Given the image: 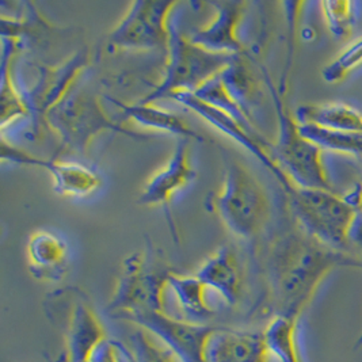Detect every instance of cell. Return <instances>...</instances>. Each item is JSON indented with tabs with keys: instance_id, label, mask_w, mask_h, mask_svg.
Segmentation results:
<instances>
[{
	"instance_id": "1",
	"label": "cell",
	"mask_w": 362,
	"mask_h": 362,
	"mask_svg": "<svg viewBox=\"0 0 362 362\" xmlns=\"http://www.w3.org/2000/svg\"><path fill=\"white\" fill-rule=\"evenodd\" d=\"M337 267L362 269V261L316 242L305 232L282 238L267 264L273 316L300 319L322 281Z\"/></svg>"
},
{
	"instance_id": "2",
	"label": "cell",
	"mask_w": 362,
	"mask_h": 362,
	"mask_svg": "<svg viewBox=\"0 0 362 362\" xmlns=\"http://www.w3.org/2000/svg\"><path fill=\"white\" fill-rule=\"evenodd\" d=\"M223 181L209 198V208L235 236L255 239L270 218V199L246 165L223 151Z\"/></svg>"
},
{
	"instance_id": "3",
	"label": "cell",
	"mask_w": 362,
	"mask_h": 362,
	"mask_svg": "<svg viewBox=\"0 0 362 362\" xmlns=\"http://www.w3.org/2000/svg\"><path fill=\"white\" fill-rule=\"evenodd\" d=\"M173 273L160 254L147 243L144 250L124 259L107 313L119 319L133 313H165V291Z\"/></svg>"
},
{
	"instance_id": "4",
	"label": "cell",
	"mask_w": 362,
	"mask_h": 362,
	"mask_svg": "<svg viewBox=\"0 0 362 362\" xmlns=\"http://www.w3.org/2000/svg\"><path fill=\"white\" fill-rule=\"evenodd\" d=\"M264 82L270 91L277 115V139L272 144V156L288 180L298 187L329 190V173L323 160V149L305 139L296 118L284 103V95L272 82L269 72L262 68Z\"/></svg>"
},
{
	"instance_id": "5",
	"label": "cell",
	"mask_w": 362,
	"mask_h": 362,
	"mask_svg": "<svg viewBox=\"0 0 362 362\" xmlns=\"http://www.w3.org/2000/svg\"><path fill=\"white\" fill-rule=\"evenodd\" d=\"M44 122L57 134L64 148L79 155H84L103 132L122 133L139 140L148 139L141 133L128 131L118 121L112 119L98 95L84 86H76L66 98L50 109Z\"/></svg>"
},
{
	"instance_id": "6",
	"label": "cell",
	"mask_w": 362,
	"mask_h": 362,
	"mask_svg": "<svg viewBox=\"0 0 362 362\" xmlns=\"http://www.w3.org/2000/svg\"><path fill=\"white\" fill-rule=\"evenodd\" d=\"M167 62L162 81L151 90L140 103H156L177 94H194L205 83L216 78L230 66L236 56L217 54L194 45L187 34L182 33L171 22Z\"/></svg>"
},
{
	"instance_id": "7",
	"label": "cell",
	"mask_w": 362,
	"mask_h": 362,
	"mask_svg": "<svg viewBox=\"0 0 362 362\" xmlns=\"http://www.w3.org/2000/svg\"><path fill=\"white\" fill-rule=\"evenodd\" d=\"M285 193L298 226L316 242L338 251L349 246L347 232L356 211L329 190L291 185Z\"/></svg>"
},
{
	"instance_id": "8",
	"label": "cell",
	"mask_w": 362,
	"mask_h": 362,
	"mask_svg": "<svg viewBox=\"0 0 362 362\" xmlns=\"http://www.w3.org/2000/svg\"><path fill=\"white\" fill-rule=\"evenodd\" d=\"M54 320L62 325L66 337V362H88L94 350L105 341V327L90 304L87 296L79 289H63L49 303Z\"/></svg>"
},
{
	"instance_id": "9",
	"label": "cell",
	"mask_w": 362,
	"mask_h": 362,
	"mask_svg": "<svg viewBox=\"0 0 362 362\" xmlns=\"http://www.w3.org/2000/svg\"><path fill=\"white\" fill-rule=\"evenodd\" d=\"M178 1L137 0L117 22L109 42L117 49L167 50L171 33V16Z\"/></svg>"
},
{
	"instance_id": "10",
	"label": "cell",
	"mask_w": 362,
	"mask_h": 362,
	"mask_svg": "<svg viewBox=\"0 0 362 362\" xmlns=\"http://www.w3.org/2000/svg\"><path fill=\"white\" fill-rule=\"evenodd\" d=\"M139 329L148 331L167 347L180 362H205L208 338L217 326L193 323L173 317L165 313H140L122 317Z\"/></svg>"
},
{
	"instance_id": "11",
	"label": "cell",
	"mask_w": 362,
	"mask_h": 362,
	"mask_svg": "<svg viewBox=\"0 0 362 362\" xmlns=\"http://www.w3.org/2000/svg\"><path fill=\"white\" fill-rule=\"evenodd\" d=\"M90 64V53L83 49L74 53L66 62L54 66H37V78L29 90L22 91L29 105L30 115L37 127L40 119H45L50 109L76 87L79 76Z\"/></svg>"
},
{
	"instance_id": "12",
	"label": "cell",
	"mask_w": 362,
	"mask_h": 362,
	"mask_svg": "<svg viewBox=\"0 0 362 362\" xmlns=\"http://www.w3.org/2000/svg\"><path fill=\"white\" fill-rule=\"evenodd\" d=\"M171 99L177 100L182 106H185L199 118H202L212 128L230 137L233 141L240 144L243 148L247 149L248 152H251L276 177V180L280 182L284 192L292 185V182L288 180L285 173L281 170L280 165L273 159L272 144L266 141L262 136H259V133L248 129L232 115L199 100L193 94H177L171 97Z\"/></svg>"
},
{
	"instance_id": "13",
	"label": "cell",
	"mask_w": 362,
	"mask_h": 362,
	"mask_svg": "<svg viewBox=\"0 0 362 362\" xmlns=\"http://www.w3.org/2000/svg\"><path fill=\"white\" fill-rule=\"evenodd\" d=\"M1 160L47 170L53 180V190L62 197H88L94 194L102 185L100 175L90 165L76 162H60L56 159H42L28 151L8 144L4 139H1Z\"/></svg>"
},
{
	"instance_id": "14",
	"label": "cell",
	"mask_w": 362,
	"mask_h": 362,
	"mask_svg": "<svg viewBox=\"0 0 362 362\" xmlns=\"http://www.w3.org/2000/svg\"><path fill=\"white\" fill-rule=\"evenodd\" d=\"M196 178L197 171L190 158V140L178 139L168 160L146 182L137 204L143 206L167 205Z\"/></svg>"
},
{
	"instance_id": "15",
	"label": "cell",
	"mask_w": 362,
	"mask_h": 362,
	"mask_svg": "<svg viewBox=\"0 0 362 362\" xmlns=\"http://www.w3.org/2000/svg\"><path fill=\"white\" fill-rule=\"evenodd\" d=\"M214 18L202 28L187 33L189 40L202 49L227 54L240 56L245 48L239 38V25L245 14L246 3L243 1H212Z\"/></svg>"
},
{
	"instance_id": "16",
	"label": "cell",
	"mask_w": 362,
	"mask_h": 362,
	"mask_svg": "<svg viewBox=\"0 0 362 362\" xmlns=\"http://www.w3.org/2000/svg\"><path fill=\"white\" fill-rule=\"evenodd\" d=\"M264 331L216 327L205 347V362H269Z\"/></svg>"
},
{
	"instance_id": "17",
	"label": "cell",
	"mask_w": 362,
	"mask_h": 362,
	"mask_svg": "<svg viewBox=\"0 0 362 362\" xmlns=\"http://www.w3.org/2000/svg\"><path fill=\"white\" fill-rule=\"evenodd\" d=\"M196 277L208 289H214L227 305L235 307L240 303L245 288L243 269L235 248L223 245L198 267Z\"/></svg>"
},
{
	"instance_id": "18",
	"label": "cell",
	"mask_w": 362,
	"mask_h": 362,
	"mask_svg": "<svg viewBox=\"0 0 362 362\" xmlns=\"http://www.w3.org/2000/svg\"><path fill=\"white\" fill-rule=\"evenodd\" d=\"M26 257L34 279L50 282L64 279L69 264V248L57 233L47 230L33 232L28 239Z\"/></svg>"
},
{
	"instance_id": "19",
	"label": "cell",
	"mask_w": 362,
	"mask_h": 362,
	"mask_svg": "<svg viewBox=\"0 0 362 362\" xmlns=\"http://www.w3.org/2000/svg\"><path fill=\"white\" fill-rule=\"evenodd\" d=\"M118 109H121L122 117L131 119L141 128L173 134L178 139L204 141V137L198 134L182 115L158 107L155 103H124L118 99L110 98Z\"/></svg>"
},
{
	"instance_id": "20",
	"label": "cell",
	"mask_w": 362,
	"mask_h": 362,
	"mask_svg": "<svg viewBox=\"0 0 362 362\" xmlns=\"http://www.w3.org/2000/svg\"><path fill=\"white\" fill-rule=\"evenodd\" d=\"M298 125H315L335 132H362V115L345 103H307L295 113Z\"/></svg>"
},
{
	"instance_id": "21",
	"label": "cell",
	"mask_w": 362,
	"mask_h": 362,
	"mask_svg": "<svg viewBox=\"0 0 362 362\" xmlns=\"http://www.w3.org/2000/svg\"><path fill=\"white\" fill-rule=\"evenodd\" d=\"M17 49L18 41L11 38H3L0 83V127L3 132L7 127L13 125L26 115H30V109L22 90L13 81L11 68Z\"/></svg>"
},
{
	"instance_id": "22",
	"label": "cell",
	"mask_w": 362,
	"mask_h": 362,
	"mask_svg": "<svg viewBox=\"0 0 362 362\" xmlns=\"http://www.w3.org/2000/svg\"><path fill=\"white\" fill-rule=\"evenodd\" d=\"M168 288L174 292L175 300L181 308L182 313L187 316L189 322L201 323L214 317V310L206 300V285L194 276H181L173 273Z\"/></svg>"
},
{
	"instance_id": "23",
	"label": "cell",
	"mask_w": 362,
	"mask_h": 362,
	"mask_svg": "<svg viewBox=\"0 0 362 362\" xmlns=\"http://www.w3.org/2000/svg\"><path fill=\"white\" fill-rule=\"evenodd\" d=\"M218 76L232 99L254 122L252 110L258 98V83L240 56H236Z\"/></svg>"
},
{
	"instance_id": "24",
	"label": "cell",
	"mask_w": 362,
	"mask_h": 362,
	"mask_svg": "<svg viewBox=\"0 0 362 362\" xmlns=\"http://www.w3.org/2000/svg\"><path fill=\"white\" fill-rule=\"evenodd\" d=\"M297 322L295 317L279 315L264 329L269 353L280 362H303L297 345Z\"/></svg>"
},
{
	"instance_id": "25",
	"label": "cell",
	"mask_w": 362,
	"mask_h": 362,
	"mask_svg": "<svg viewBox=\"0 0 362 362\" xmlns=\"http://www.w3.org/2000/svg\"><path fill=\"white\" fill-rule=\"evenodd\" d=\"M301 134L323 151L362 158V132H335L315 125H298Z\"/></svg>"
},
{
	"instance_id": "26",
	"label": "cell",
	"mask_w": 362,
	"mask_h": 362,
	"mask_svg": "<svg viewBox=\"0 0 362 362\" xmlns=\"http://www.w3.org/2000/svg\"><path fill=\"white\" fill-rule=\"evenodd\" d=\"M193 95H196L199 100L214 106L216 109L232 115L235 119H238L242 125H245L248 129L255 131L254 122L248 118L247 115H245V112L232 99L218 75L214 79H211L209 82L205 83Z\"/></svg>"
},
{
	"instance_id": "27",
	"label": "cell",
	"mask_w": 362,
	"mask_h": 362,
	"mask_svg": "<svg viewBox=\"0 0 362 362\" xmlns=\"http://www.w3.org/2000/svg\"><path fill=\"white\" fill-rule=\"evenodd\" d=\"M319 6L329 32L338 38L347 37L356 25L360 4L350 0H325Z\"/></svg>"
},
{
	"instance_id": "28",
	"label": "cell",
	"mask_w": 362,
	"mask_h": 362,
	"mask_svg": "<svg viewBox=\"0 0 362 362\" xmlns=\"http://www.w3.org/2000/svg\"><path fill=\"white\" fill-rule=\"evenodd\" d=\"M131 350L137 362H180L148 331L137 329L131 335Z\"/></svg>"
},
{
	"instance_id": "29",
	"label": "cell",
	"mask_w": 362,
	"mask_h": 362,
	"mask_svg": "<svg viewBox=\"0 0 362 362\" xmlns=\"http://www.w3.org/2000/svg\"><path fill=\"white\" fill-rule=\"evenodd\" d=\"M362 66V38L349 45L341 54L323 68L322 78L326 83L335 84L345 81L346 78Z\"/></svg>"
},
{
	"instance_id": "30",
	"label": "cell",
	"mask_w": 362,
	"mask_h": 362,
	"mask_svg": "<svg viewBox=\"0 0 362 362\" xmlns=\"http://www.w3.org/2000/svg\"><path fill=\"white\" fill-rule=\"evenodd\" d=\"M88 362H121L118 341L110 338L102 341L91 354Z\"/></svg>"
},
{
	"instance_id": "31",
	"label": "cell",
	"mask_w": 362,
	"mask_h": 362,
	"mask_svg": "<svg viewBox=\"0 0 362 362\" xmlns=\"http://www.w3.org/2000/svg\"><path fill=\"white\" fill-rule=\"evenodd\" d=\"M347 242L349 245L362 251V209L357 211L351 220L350 228L347 232Z\"/></svg>"
},
{
	"instance_id": "32",
	"label": "cell",
	"mask_w": 362,
	"mask_h": 362,
	"mask_svg": "<svg viewBox=\"0 0 362 362\" xmlns=\"http://www.w3.org/2000/svg\"><path fill=\"white\" fill-rule=\"evenodd\" d=\"M346 202L357 212L362 209V183H357L347 194L342 196Z\"/></svg>"
},
{
	"instance_id": "33",
	"label": "cell",
	"mask_w": 362,
	"mask_h": 362,
	"mask_svg": "<svg viewBox=\"0 0 362 362\" xmlns=\"http://www.w3.org/2000/svg\"><path fill=\"white\" fill-rule=\"evenodd\" d=\"M118 350H119V357H121V362H137L134 356H133L132 350L128 346L118 342Z\"/></svg>"
},
{
	"instance_id": "34",
	"label": "cell",
	"mask_w": 362,
	"mask_h": 362,
	"mask_svg": "<svg viewBox=\"0 0 362 362\" xmlns=\"http://www.w3.org/2000/svg\"><path fill=\"white\" fill-rule=\"evenodd\" d=\"M360 347H362V332L361 335L358 337V339H357V342H356V346H354V349L357 350V349H360Z\"/></svg>"
},
{
	"instance_id": "35",
	"label": "cell",
	"mask_w": 362,
	"mask_h": 362,
	"mask_svg": "<svg viewBox=\"0 0 362 362\" xmlns=\"http://www.w3.org/2000/svg\"><path fill=\"white\" fill-rule=\"evenodd\" d=\"M56 362H66V354H63V356H60Z\"/></svg>"
}]
</instances>
